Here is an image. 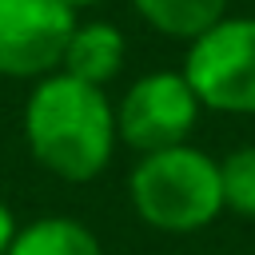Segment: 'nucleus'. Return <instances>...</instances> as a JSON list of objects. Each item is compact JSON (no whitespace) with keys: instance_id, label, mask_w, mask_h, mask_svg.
Here are the masks:
<instances>
[{"instance_id":"nucleus-10","label":"nucleus","mask_w":255,"mask_h":255,"mask_svg":"<svg viewBox=\"0 0 255 255\" xmlns=\"http://www.w3.org/2000/svg\"><path fill=\"white\" fill-rule=\"evenodd\" d=\"M16 239V215H12V207L0 199V255L8 251V243Z\"/></svg>"},{"instance_id":"nucleus-1","label":"nucleus","mask_w":255,"mask_h":255,"mask_svg":"<svg viewBox=\"0 0 255 255\" xmlns=\"http://www.w3.org/2000/svg\"><path fill=\"white\" fill-rule=\"evenodd\" d=\"M24 143L32 159L68 183L96 179L120 143L116 108L104 88L84 84L68 72L36 80L24 104Z\"/></svg>"},{"instance_id":"nucleus-6","label":"nucleus","mask_w":255,"mask_h":255,"mask_svg":"<svg viewBox=\"0 0 255 255\" xmlns=\"http://www.w3.org/2000/svg\"><path fill=\"white\" fill-rule=\"evenodd\" d=\"M124 60H128V40H124V32L116 24H108V20H76V28L68 36V48H64V60H60V72L104 88L108 80L120 76Z\"/></svg>"},{"instance_id":"nucleus-3","label":"nucleus","mask_w":255,"mask_h":255,"mask_svg":"<svg viewBox=\"0 0 255 255\" xmlns=\"http://www.w3.org/2000/svg\"><path fill=\"white\" fill-rule=\"evenodd\" d=\"M183 80L199 108L223 116H255V16H223L187 40Z\"/></svg>"},{"instance_id":"nucleus-8","label":"nucleus","mask_w":255,"mask_h":255,"mask_svg":"<svg viewBox=\"0 0 255 255\" xmlns=\"http://www.w3.org/2000/svg\"><path fill=\"white\" fill-rule=\"evenodd\" d=\"M131 8L143 16V24L171 40H195L227 16V0H131Z\"/></svg>"},{"instance_id":"nucleus-4","label":"nucleus","mask_w":255,"mask_h":255,"mask_svg":"<svg viewBox=\"0 0 255 255\" xmlns=\"http://www.w3.org/2000/svg\"><path fill=\"white\" fill-rule=\"evenodd\" d=\"M199 120V100L183 72H147L139 76L116 104V135L147 155L175 143H187L191 128Z\"/></svg>"},{"instance_id":"nucleus-2","label":"nucleus","mask_w":255,"mask_h":255,"mask_svg":"<svg viewBox=\"0 0 255 255\" xmlns=\"http://www.w3.org/2000/svg\"><path fill=\"white\" fill-rule=\"evenodd\" d=\"M128 199L135 215L155 231L167 235L203 231L223 211L219 163L191 143L147 151L128 175Z\"/></svg>"},{"instance_id":"nucleus-7","label":"nucleus","mask_w":255,"mask_h":255,"mask_svg":"<svg viewBox=\"0 0 255 255\" xmlns=\"http://www.w3.org/2000/svg\"><path fill=\"white\" fill-rule=\"evenodd\" d=\"M4 255H104L92 227L72 215H44L16 227V239Z\"/></svg>"},{"instance_id":"nucleus-11","label":"nucleus","mask_w":255,"mask_h":255,"mask_svg":"<svg viewBox=\"0 0 255 255\" xmlns=\"http://www.w3.org/2000/svg\"><path fill=\"white\" fill-rule=\"evenodd\" d=\"M72 12H80V8H96V4H104V0H64Z\"/></svg>"},{"instance_id":"nucleus-5","label":"nucleus","mask_w":255,"mask_h":255,"mask_svg":"<svg viewBox=\"0 0 255 255\" xmlns=\"http://www.w3.org/2000/svg\"><path fill=\"white\" fill-rule=\"evenodd\" d=\"M76 12L64 0H0V76L44 80L60 72Z\"/></svg>"},{"instance_id":"nucleus-9","label":"nucleus","mask_w":255,"mask_h":255,"mask_svg":"<svg viewBox=\"0 0 255 255\" xmlns=\"http://www.w3.org/2000/svg\"><path fill=\"white\" fill-rule=\"evenodd\" d=\"M219 187H223V211L255 219V143H243L231 155H223Z\"/></svg>"}]
</instances>
